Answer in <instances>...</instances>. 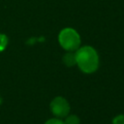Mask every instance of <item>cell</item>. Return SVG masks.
<instances>
[{"mask_svg":"<svg viewBox=\"0 0 124 124\" xmlns=\"http://www.w3.org/2000/svg\"><path fill=\"white\" fill-rule=\"evenodd\" d=\"M58 41L60 46L66 50H76L80 44V38L78 32L72 28L63 29L58 35Z\"/></svg>","mask_w":124,"mask_h":124,"instance_id":"7a4b0ae2","label":"cell"},{"mask_svg":"<svg viewBox=\"0 0 124 124\" xmlns=\"http://www.w3.org/2000/svg\"><path fill=\"white\" fill-rule=\"evenodd\" d=\"M113 124H124V115H117L113 121H112Z\"/></svg>","mask_w":124,"mask_h":124,"instance_id":"52a82bcc","label":"cell"},{"mask_svg":"<svg viewBox=\"0 0 124 124\" xmlns=\"http://www.w3.org/2000/svg\"><path fill=\"white\" fill-rule=\"evenodd\" d=\"M76 62L78 68L86 73L95 72L99 66V57L96 50L91 46H82L76 51Z\"/></svg>","mask_w":124,"mask_h":124,"instance_id":"6da1fadb","label":"cell"},{"mask_svg":"<svg viewBox=\"0 0 124 124\" xmlns=\"http://www.w3.org/2000/svg\"><path fill=\"white\" fill-rule=\"evenodd\" d=\"M50 109L52 113L58 117L66 116L70 111L69 103L62 97H55L50 103Z\"/></svg>","mask_w":124,"mask_h":124,"instance_id":"3957f363","label":"cell"},{"mask_svg":"<svg viewBox=\"0 0 124 124\" xmlns=\"http://www.w3.org/2000/svg\"><path fill=\"white\" fill-rule=\"evenodd\" d=\"M7 44H8L7 37L5 35H3V34H0V51H3L6 48Z\"/></svg>","mask_w":124,"mask_h":124,"instance_id":"8992f818","label":"cell"},{"mask_svg":"<svg viewBox=\"0 0 124 124\" xmlns=\"http://www.w3.org/2000/svg\"><path fill=\"white\" fill-rule=\"evenodd\" d=\"M64 124H79V119L76 115H70L66 118Z\"/></svg>","mask_w":124,"mask_h":124,"instance_id":"5b68a950","label":"cell"},{"mask_svg":"<svg viewBox=\"0 0 124 124\" xmlns=\"http://www.w3.org/2000/svg\"><path fill=\"white\" fill-rule=\"evenodd\" d=\"M63 61H64V63H65L67 66H69V67H71V66L77 64V62H76V54H75V53H71V52H70V53H67L66 55H64Z\"/></svg>","mask_w":124,"mask_h":124,"instance_id":"277c9868","label":"cell"},{"mask_svg":"<svg viewBox=\"0 0 124 124\" xmlns=\"http://www.w3.org/2000/svg\"><path fill=\"white\" fill-rule=\"evenodd\" d=\"M45 124H64V122L61 121V120H59V119L53 118V119H49V120H47Z\"/></svg>","mask_w":124,"mask_h":124,"instance_id":"ba28073f","label":"cell"}]
</instances>
